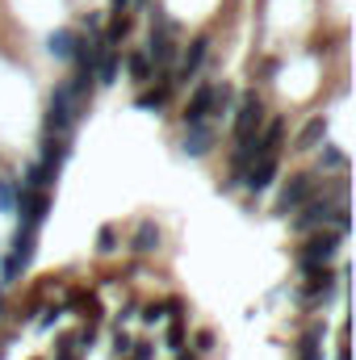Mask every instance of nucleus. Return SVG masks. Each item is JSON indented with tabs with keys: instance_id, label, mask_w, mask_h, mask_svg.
I'll use <instances>...</instances> for the list:
<instances>
[{
	"instance_id": "obj_19",
	"label": "nucleus",
	"mask_w": 356,
	"mask_h": 360,
	"mask_svg": "<svg viewBox=\"0 0 356 360\" xmlns=\"http://www.w3.org/2000/svg\"><path fill=\"white\" fill-rule=\"evenodd\" d=\"M126 68H130V76H134V80H151V55H147V51L126 55Z\"/></svg>"
},
{
	"instance_id": "obj_23",
	"label": "nucleus",
	"mask_w": 356,
	"mask_h": 360,
	"mask_svg": "<svg viewBox=\"0 0 356 360\" xmlns=\"http://www.w3.org/2000/svg\"><path fill=\"white\" fill-rule=\"evenodd\" d=\"M13 201H17V188H13L8 180H0V210H4V214H13Z\"/></svg>"
},
{
	"instance_id": "obj_17",
	"label": "nucleus",
	"mask_w": 356,
	"mask_h": 360,
	"mask_svg": "<svg viewBox=\"0 0 356 360\" xmlns=\"http://www.w3.org/2000/svg\"><path fill=\"white\" fill-rule=\"evenodd\" d=\"M130 248H134L139 256H147V252H155V248H160V226H155V222H139V231H134V239H130Z\"/></svg>"
},
{
	"instance_id": "obj_9",
	"label": "nucleus",
	"mask_w": 356,
	"mask_h": 360,
	"mask_svg": "<svg viewBox=\"0 0 356 360\" xmlns=\"http://www.w3.org/2000/svg\"><path fill=\"white\" fill-rule=\"evenodd\" d=\"M214 113V84H201V89L193 92V101L184 105V126H193V122H205Z\"/></svg>"
},
{
	"instance_id": "obj_11",
	"label": "nucleus",
	"mask_w": 356,
	"mask_h": 360,
	"mask_svg": "<svg viewBox=\"0 0 356 360\" xmlns=\"http://www.w3.org/2000/svg\"><path fill=\"white\" fill-rule=\"evenodd\" d=\"M180 147H184V155H205V151H210V147H214V130H210V126H205V122H193V126H189V134H184V143H180Z\"/></svg>"
},
{
	"instance_id": "obj_16",
	"label": "nucleus",
	"mask_w": 356,
	"mask_h": 360,
	"mask_svg": "<svg viewBox=\"0 0 356 360\" xmlns=\"http://www.w3.org/2000/svg\"><path fill=\"white\" fill-rule=\"evenodd\" d=\"M327 139V117H310L306 126H302V134H298V151H310V147H319Z\"/></svg>"
},
{
	"instance_id": "obj_30",
	"label": "nucleus",
	"mask_w": 356,
	"mask_h": 360,
	"mask_svg": "<svg viewBox=\"0 0 356 360\" xmlns=\"http://www.w3.org/2000/svg\"><path fill=\"white\" fill-rule=\"evenodd\" d=\"M0 360H4V356H0Z\"/></svg>"
},
{
	"instance_id": "obj_2",
	"label": "nucleus",
	"mask_w": 356,
	"mask_h": 360,
	"mask_svg": "<svg viewBox=\"0 0 356 360\" xmlns=\"http://www.w3.org/2000/svg\"><path fill=\"white\" fill-rule=\"evenodd\" d=\"M76 113H80V105L72 101V92L55 89L51 101H46V134H68L72 122H76Z\"/></svg>"
},
{
	"instance_id": "obj_26",
	"label": "nucleus",
	"mask_w": 356,
	"mask_h": 360,
	"mask_svg": "<svg viewBox=\"0 0 356 360\" xmlns=\"http://www.w3.org/2000/svg\"><path fill=\"white\" fill-rule=\"evenodd\" d=\"M180 340H184V331H180V323L168 327V348H180Z\"/></svg>"
},
{
	"instance_id": "obj_5",
	"label": "nucleus",
	"mask_w": 356,
	"mask_h": 360,
	"mask_svg": "<svg viewBox=\"0 0 356 360\" xmlns=\"http://www.w3.org/2000/svg\"><path fill=\"white\" fill-rule=\"evenodd\" d=\"M147 55H151V63H172L177 59V38H172V25L164 21V17H155V25H151V42H147Z\"/></svg>"
},
{
	"instance_id": "obj_20",
	"label": "nucleus",
	"mask_w": 356,
	"mask_h": 360,
	"mask_svg": "<svg viewBox=\"0 0 356 360\" xmlns=\"http://www.w3.org/2000/svg\"><path fill=\"white\" fill-rule=\"evenodd\" d=\"M130 25H134V21H130L126 13H113V21H109V34H105V42H109V46H117V42H122V38L130 34Z\"/></svg>"
},
{
	"instance_id": "obj_22",
	"label": "nucleus",
	"mask_w": 356,
	"mask_h": 360,
	"mask_svg": "<svg viewBox=\"0 0 356 360\" xmlns=\"http://www.w3.org/2000/svg\"><path fill=\"white\" fill-rule=\"evenodd\" d=\"M302 360H319V327L302 340Z\"/></svg>"
},
{
	"instance_id": "obj_1",
	"label": "nucleus",
	"mask_w": 356,
	"mask_h": 360,
	"mask_svg": "<svg viewBox=\"0 0 356 360\" xmlns=\"http://www.w3.org/2000/svg\"><path fill=\"white\" fill-rule=\"evenodd\" d=\"M13 210H21V231H38L42 218H46V210H51V197H46V188H25L21 184Z\"/></svg>"
},
{
	"instance_id": "obj_12",
	"label": "nucleus",
	"mask_w": 356,
	"mask_h": 360,
	"mask_svg": "<svg viewBox=\"0 0 356 360\" xmlns=\"http://www.w3.org/2000/svg\"><path fill=\"white\" fill-rule=\"evenodd\" d=\"M117 72H122V55H117L113 46H105V55L96 59V68H92V76H96L101 84H113V80H117Z\"/></svg>"
},
{
	"instance_id": "obj_15",
	"label": "nucleus",
	"mask_w": 356,
	"mask_h": 360,
	"mask_svg": "<svg viewBox=\"0 0 356 360\" xmlns=\"http://www.w3.org/2000/svg\"><path fill=\"white\" fill-rule=\"evenodd\" d=\"M76 30H55L51 38H46V51L55 55V59H72V51H76Z\"/></svg>"
},
{
	"instance_id": "obj_21",
	"label": "nucleus",
	"mask_w": 356,
	"mask_h": 360,
	"mask_svg": "<svg viewBox=\"0 0 356 360\" xmlns=\"http://www.w3.org/2000/svg\"><path fill=\"white\" fill-rule=\"evenodd\" d=\"M96 252H101V256L117 252V235H113V226H101V235H96Z\"/></svg>"
},
{
	"instance_id": "obj_3",
	"label": "nucleus",
	"mask_w": 356,
	"mask_h": 360,
	"mask_svg": "<svg viewBox=\"0 0 356 360\" xmlns=\"http://www.w3.org/2000/svg\"><path fill=\"white\" fill-rule=\"evenodd\" d=\"M260 126H265V101H260V92H243L239 96V113H235V139L260 134Z\"/></svg>"
},
{
	"instance_id": "obj_10",
	"label": "nucleus",
	"mask_w": 356,
	"mask_h": 360,
	"mask_svg": "<svg viewBox=\"0 0 356 360\" xmlns=\"http://www.w3.org/2000/svg\"><path fill=\"white\" fill-rule=\"evenodd\" d=\"M205 55H210V38H193V42H189V51H184V59H180L177 80L197 76V72H201V63H205Z\"/></svg>"
},
{
	"instance_id": "obj_25",
	"label": "nucleus",
	"mask_w": 356,
	"mask_h": 360,
	"mask_svg": "<svg viewBox=\"0 0 356 360\" xmlns=\"http://www.w3.org/2000/svg\"><path fill=\"white\" fill-rule=\"evenodd\" d=\"M214 348V335L210 331H197V352H210Z\"/></svg>"
},
{
	"instance_id": "obj_8",
	"label": "nucleus",
	"mask_w": 356,
	"mask_h": 360,
	"mask_svg": "<svg viewBox=\"0 0 356 360\" xmlns=\"http://www.w3.org/2000/svg\"><path fill=\"white\" fill-rule=\"evenodd\" d=\"M276 168H281V164H276V155H260V160L243 172V184H248L252 193H265L268 184L276 180Z\"/></svg>"
},
{
	"instance_id": "obj_14",
	"label": "nucleus",
	"mask_w": 356,
	"mask_h": 360,
	"mask_svg": "<svg viewBox=\"0 0 356 360\" xmlns=\"http://www.w3.org/2000/svg\"><path fill=\"white\" fill-rule=\"evenodd\" d=\"M306 269V293H331V285H336V272L327 269V264H302Z\"/></svg>"
},
{
	"instance_id": "obj_28",
	"label": "nucleus",
	"mask_w": 356,
	"mask_h": 360,
	"mask_svg": "<svg viewBox=\"0 0 356 360\" xmlns=\"http://www.w3.org/2000/svg\"><path fill=\"white\" fill-rule=\"evenodd\" d=\"M126 4H130V0H113L109 8H113V13H126Z\"/></svg>"
},
{
	"instance_id": "obj_7",
	"label": "nucleus",
	"mask_w": 356,
	"mask_h": 360,
	"mask_svg": "<svg viewBox=\"0 0 356 360\" xmlns=\"http://www.w3.org/2000/svg\"><path fill=\"white\" fill-rule=\"evenodd\" d=\"M314 193V176L310 172H302V176H289V184L281 188V201H276V214H289V210H298L306 197Z\"/></svg>"
},
{
	"instance_id": "obj_27",
	"label": "nucleus",
	"mask_w": 356,
	"mask_h": 360,
	"mask_svg": "<svg viewBox=\"0 0 356 360\" xmlns=\"http://www.w3.org/2000/svg\"><path fill=\"white\" fill-rule=\"evenodd\" d=\"M139 352H134V360H151V344H134Z\"/></svg>"
},
{
	"instance_id": "obj_4",
	"label": "nucleus",
	"mask_w": 356,
	"mask_h": 360,
	"mask_svg": "<svg viewBox=\"0 0 356 360\" xmlns=\"http://www.w3.org/2000/svg\"><path fill=\"white\" fill-rule=\"evenodd\" d=\"M340 231H319V235H310L306 239V248L298 252L302 256V264H331V256H336V248H340Z\"/></svg>"
},
{
	"instance_id": "obj_29",
	"label": "nucleus",
	"mask_w": 356,
	"mask_h": 360,
	"mask_svg": "<svg viewBox=\"0 0 356 360\" xmlns=\"http://www.w3.org/2000/svg\"><path fill=\"white\" fill-rule=\"evenodd\" d=\"M139 4H147V0H139Z\"/></svg>"
},
{
	"instance_id": "obj_24",
	"label": "nucleus",
	"mask_w": 356,
	"mask_h": 360,
	"mask_svg": "<svg viewBox=\"0 0 356 360\" xmlns=\"http://www.w3.org/2000/svg\"><path fill=\"white\" fill-rule=\"evenodd\" d=\"M323 164H327V168H344V155H340L336 147H327V151H323Z\"/></svg>"
},
{
	"instance_id": "obj_6",
	"label": "nucleus",
	"mask_w": 356,
	"mask_h": 360,
	"mask_svg": "<svg viewBox=\"0 0 356 360\" xmlns=\"http://www.w3.org/2000/svg\"><path fill=\"white\" fill-rule=\"evenodd\" d=\"M298 210H302V214L293 218V231H314V226H327V222H331V214H336V205H331L327 197H323V201H310V197H306Z\"/></svg>"
},
{
	"instance_id": "obj_18",
	"label": "nucleus",
	"mask_w": 356,
	"mask_h": 360,
	"mask_svg": "<svg viewBox=\"0 0 356 360\" xmlns=\"http://www.w3.org/2000/svg\"><path fill=\"white\" fill-rule=\"evenodd\" d=\"M168 92H172V80H160L155 89H147V92H139V96H134V109H164Z\"/></svg>"
},
{
	"instance_id": "obj_13",
	"label": "nucleus",
	"mask_w": 356,
	"mask_h": 360,
	"mask_svg": "<svg viewBox=\"0 0 356 360\" xmlns=\"http://www.w3.org/2000/svg\"><path fill=\"white\" fill-rule=\"evenodd\" d=\"M63 160H68V143H63V134H46V143H42V160H38V164H46L51 172H59Z\"/></svg>"
}]
</instances>
